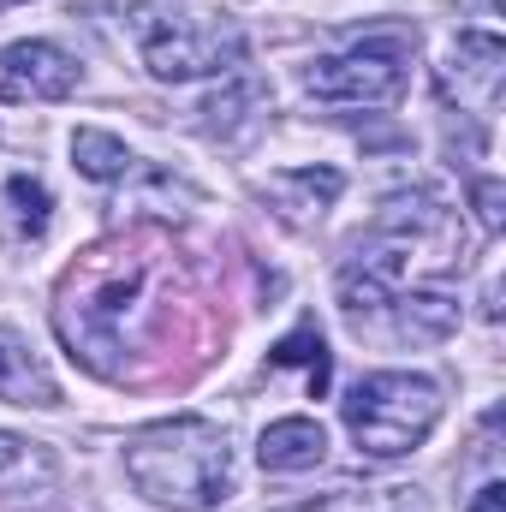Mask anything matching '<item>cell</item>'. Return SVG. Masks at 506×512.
I'll use <instances>...</instances> for the list:
<instances>
[{
    "label": "cell",
    "mask_w": 506,
    "mask_h": 512,
    "mask_svg": "<svg viewBox=\"0 0 506 512\" xmlns=\"http://www.w3.org/2000/svg\"><path fill=\"white\" fill-rule=\"evenodd\" d=\"M280 512H417V501H411V489H334L322 501L280 507Z\"/></svg>",
    "instance_id": "obj_11"
},
{
    "label": "cell",
    "mask_w": 506,
    "mask_h": 512,
    "mask_svg": "<svg viewBox=\"0 0 506 512\" xmlns=\"http://www.w3.org/2000/svg\"><path fill=\"white\" fill-rule=\"evenodd\" d=\"M72 90L78 66L54 42H12L0 54V102H66Z\"/></svg>",
    "instance_id": "obj_5"
},
{
    "label": "cell",
    "mask_w": 506,
    "mask_h": 512,
    "mask_svg": "<svg viewBox=\"0 0 506 512\" xmlns=\"http://www.w3.org/2000/svg\"><path fill=\"white\" fill-rule=\"evenodd\" d=\"M471 512H506V483H483L477 501H471Z\"/></svg>",
    "instance_id": "obj_15"
},
{
    "label": "cell",
    "mask_w": 506,
    "mask_h": 512,
    "mask_svg": "<svg viewBox=\"0 0 506 512\" xmlns=\"http://www.w3.org/2000/svg\"><path fill=\"white\" fill-rule=\"evenodd\" d=\"M72 161H78L84 179H120V173L131 167V149L114 137V131H90L84 126L78 137H72Z\"/></svg>",
    "instance_id": "obj_10"
},
{
    "label": "cell",
    "mask_w": 506,
    "mask_h": 512,
    "mask_svg": "<svg viewBox=\"0 0 506 512\" xmlns=\"http://www.w3.org/2000/svg\"><path fill=\"white\" fill-rule=\"evenodd\" d=\"M6 203H12V221H18L24 239H42V233H48V209H54V197H48L42 179L12 173V179H6Z\"/></svg>",
    "instance_id": "obj_12"
},
{
    "label": "cell",
    "mask_w": 506,
    "mask_h": 512,
    "mask_svg": "<svg viewBox=\"0 0 506 512\" xmlns=\"http://www.w3.org/2000/svg\"><path fill=\"white\" fill-rule=\"evenodd\" d=\"M340 185H346V179H340V173H328V167H322V173H316V167H298V173H280V179H274V191H298V197H304V209H316V215L340 197Z\"/></svg>",
    "instance_id": "obj_13"
},
{
    "label": "cell",
    "mask_w": 506,
    "mask_h": 512,
    "mask_svg": "<svg viewBox=\"0 0 506 512\" xmlns=\"http://www.w3.org/2000/svg\"><path fill=\"white\" fill-rule=\"evenodd\" d=\"M322 453H328V435L316 417H280L256 441L262 471H310V465H322Z\"/></svg>",
    "instance_id": "obj_6"
},
{
    "label": "cell",
    "mask_w": 506,
    "mask_h": 512,
    "mask_svg": "<svg viewBox=\"0 0 506 512\" xmlns=\"http://www.w3.org/2000/svg\"><path fill=\"white\" fill-rule=\"evenodd\" d=\"M387 304H393L405 340H447L453 322H459V304H453L447 292H399V298H387Z\"/></svg>",
    "instance_id": "obj_8"
},
{
    "label": "cell",
    "mask_w": 506,
    "mask_h": 512,
    "mask_svg": "<svg viewBox=\"0 0 506 512\" xmlns=\"http://www.w3.org/2000/svg\"><path fill=\"white\" fill-rule=\"evenodd\" d=\"M435 423H441V387L429 376L376 370L346 393V429H352L358 453H370V459H399V453L423 447Z\"/></svg>",
    "instance_id": "obj_2"
},
{
    "label": "cell",
    "mask_w": 506,
    "mask_h": 512,
    "mask_svg": "<svg viewBox=\"0 0 506 512\" xmlns=\"http://www.w3.org/2000/svg\"><path fill=\"white\" fill-rule=\"evenodd\" d=\"M6 6H18V0H0V12H6Z\"/></svg>",
    "instance_id": "obj_17"
},
{
    "label": "cell",
    "mask_w": 506,
    "mask_h": 512,
    "mask_svg": "<svg viewBox=\"0 0 506 512\" xmlns=\"http://www.w3.org/2000/svg\"><path fill=\"white\" fill-rule=\"evenodd\" d=\"M501 179H477V215H483V227H489V233H495V227H501Z\"/></svg>",
    "instance_id": "obj_14"
},
{
    "label": "cell",
    "mask_w": 506,
    "mask_h": 512,
    "mask_svg": "<svg viewBox=\"0 0 506 512\" xmlns=\"http://www.w3.org/2000/svg\"><path fill=\"white\" fill-rule=\"evenodd\" d=\"M6 465H18V435L0 429V471H6Z\"/></svg>",
    "instance_id": "obj_16"
},
{
    "label": "cell",
    "mask_w": 506,
    "mask_h": 512,
    "mask_svg": "<svg viewBox=\"0 0 506 512\" xmlns=\"http://www.w3.org/2000/svg\"><path fill=\"white\" fill-rule=\"evenodd\" d=\"M126 477L137 483L143 501L155 507H215L227 501V483H233V453H227V435L203 417H173V423H155L143 435H131L126 447Z\"/></svg>",
    "instance_id": "obj_1"
},
{
    "label": "cell",
    "mask_w": 506,
    "mask_h": 512,
    "mask_svg": "<svg viewBox=\"0 0 506 512\" xmlns=\"http://www.w3.org/2000/svg\"><path fill=\"white\" fill-rule=\"evenodd\" d=\"M0 399H12V405H60L54 376L30 358V346L18 334H0Z\"/></svg>",
    "instance_id": "obj_7"
},
{
    "label": "cell",
    "mask_w": 506,
    "mask_h": 512,
    "mask_svg": "<svg viewBox=\"0 0 506 512\" xmlns=\"http://www.w3.org/2000/svg\"><path fill=\"white\" fill-rule=\"evenodd\" d=\"M268 364H274V370L304 364V370H310V399H322V393H328V382H334V364H328V346H322V334H316V328H292L286 340H274Z\"/></svg>",
    "instance_id": "obj_9"
},
{
    "label": "cell",
    "mask_w": 506,
    "mask_h": 512,
    "mask_svg": "<svg viewBox=\"0 0 506 512\" xmlns=\"http://www.w3.org/2000/svg\"><path fill=\"white\" fill-rule=\"evenodd\" d=\"M304 84H310L316 102H364V108H381V102L405 96V66H399L393 42H370V48L316 60Z\"/></svg>",
    "instance_id": "obj_4"
},
{
    "label": "cell",
    "mask_w": 506,
    "mask_h": 512,
    "mask_svg": "<svg viewBox=\"0 0 506 512\" xmlns=\"http://www.w3.org/2000/svg\"><path fill=\"white\" fill-rule=\"evenodd\" d=\"M245 54V36L209 12H173L167 24L143 18V60L161 84H191V78H209L221 66H233Z\"/></svg>",
    "instance_id": "obj_3"
}]
</instances>
